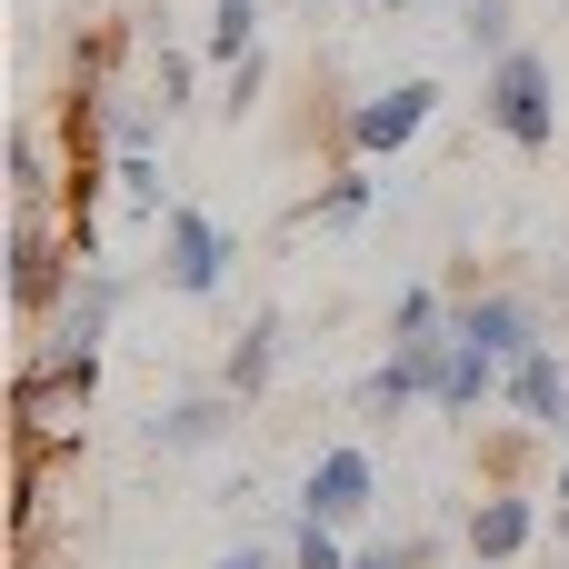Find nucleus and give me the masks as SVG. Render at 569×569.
Here are the masks:
<instances>
[{"instance_id": "2eb2a0df", "label": "nucleus", "mask_w": 569, "mask_h": 569, "mask_svg": "<svg viewBox=\"0 0 569 569\" xmlns=\"http://www.w3.org/2000/svg\"><path fill=\"white\" fill-rule=\"evenodd\" d=\"M420 340H450V290H400L390 300V350H420Z\"/></svg>"}, {"instance_id": "a211bd4d", "label": "nucleus", "mask_w": 569, "mask_h": 569, "mask_svg": "<svg viewBox=\"0 0 569 569\" xmlns=\"http://www.w3.org/2000/svg\"><path fill=\"white\" fill-rule=\"evenodd\" d=\"M110 180H120V200H130V210L170 220V190H160V160H150V150H120V160H110Z\"/></svg>"}, {"instance_id": "1a4fd4ad", "label": "nucleus", "mask_w": 569, "mask_h": 569, "mask_svg": "<svg viewBox=\"0 0 569 569\" xmlns=\"http://www.w3.org/2000/svg\"><path fill=\"white\" fill-rule=\"evenodd\" d=\"M460 540H470V560L510 569L520 550H530V540H540V500L500 480V490H480V500H470V520H460Z\"/></svg>"}, {"instance_id": "4be33fe9", "label": "nucleus", "mask_w": 569, "mask_h": 569, "mask_svg": "<svg viewBox=\"0 0 569 569\" xmlns=\"http://www.w3.org/2000/svg\"><path fill=\"white\" fill-rule=\"evenodd\" d=\"M150 100H160V120L190 110V50H160V60H150Z\"/></svg>"}, {"instance_id": "20e7f679", "label": "nucleus", "mask_w": 569, "mask_h": 569, "mask_svg": "<svg viewBox=\"0 0 569 569\" xmlns=\"http://www.w3.org/2000/svg\"><path fill=\"white\" fill-rule=\"evenodd\" d=\"M120 300H130V280H120L110 260H80V280H70V290L50 300V320H40V350H50V360H100Z\"/></svg>"}, {"instance_id": "7ed1b4c3", "label": "nucleus", "mask_w": 569, "mask_h": 569, "mask_svg": "<svg viewBox=\"0 0 569 569\" xmlns=\"http://www.w3.org/2000/svg\"><path fill=\"white\" fill-rule=\"evenodd\" d=\"M230 260H240V240H230L210 210L170 200V220H160V290H170V300H210V290L230 280Z\"/></svg>"}, {"instance_id": "f8f14e48", "label": "nucleus", "mask_w": 569, "mask_h": 569, "mask_svg": "<svg viewBox=\"0 0 569 569\" xmlns=\"http://www.w3.org/2000/svg\"><path fill=\"white\" fill-rule=\"evenodd\" d=\"M280 340H290V320H280V310H250L240 340H230V360H220V380H230L240 400H260V390L280 380Z\"/></svg>"}, {"instance_id": "423d86ee", "label": "nucleus", "mask_w": 569, "mask_h": 569, "mask_svg": "<svg viewBox=\"0 0 569 569\" xmlns=\"http://www.w3.org/2000/svg\"><path fill=\"white\" fill-rule=\"evenodd\" d=\"M430 110H440V80H400V90H370L360 110H340V140H350V160H390L430 130Z\"/></svg>"}, {"instance_id": "ddd939ff", "label": "nucleus", "mask_w": 569, "mask_h": 569, "mask_svg": "<svg viewBox=\"0 0 569 569\" xmlns=\"http://www.w3.org/2000/svg\"><path fill=\"white\" fill-rule=\"evenodd\" d=\"M10 210H60L70 220V170H50L40 130H10Z\"/></svg>"}, {"instance_id": "a878e982", "label": "nucleus", "mask_w": 569, "mask_h": 569, "mask_svg": "<svg viewBox=\"0 0 569 569\" xmlns=\"http://www.w3.org/2000/svg\"><path fill=\"white\" fill-rule=\"evenodd\" d=\"M550 569H569V560H550Z\"/></svg>"}, {"instance_id": "9d476101", "label": "nucleus", "mask_w": 569, "mask_h": 569, "mask_svg": "<svg viewBox=\"0 0 569 569\" xmlns=\"http://www.w3.org/2000/svg\"><path fill=\"white\" fill-rule=\"evenodd\" d=\"M500 400L520 410V430H550V440H569V360L540 340L530 360H510V380H500Z\"/></svg>"}, {"instance_id": "bb28decb", "label": "nucleus", "mask_w": 569, "mask_h": 569, "mask_svg": "<svg viewBox=\"0 0 569 569\" xmlns=\"http://www.w3.org/2000/svg\"><path fill=\"white\" fill-rule=\"evenodd\" d=\"M480 569H490V560H480Z\"/></svg>"}, {"instance_id": "4468645a", "label": "nucleus", "mask_w": 569, "mask_h": 569, "mask_svg": "<svg viewBox=\"0 0 569 569\" xmlns=\"http://www.w3.org/2000/svg\"><path fill=\"white\" fill-rule=\"evenodd\" d=\"M370 220V170L350 160V170H330L310 200H300V230H360Z\"/></svg>"}, {"instance_id": "b1692460", "label": "nucleus", "mask_w": 569, "mask_h": 569, "mask_svg": "<svg viewBox=\"0 0 569 569\" xmlns=\"http://www.w3.org/2000/svg\"><path fill=\"white\" fill-rule=\"evenodd\" d=\"M210 569H280V560H270V550H250V540H240V550H230V560H210Z\"/></svg>"}, {"instance_id": "6ab92c4d", "label": "nucleus", "mask_w": 569, "mask_h": 569, "mask_svg": "<svg viewBox=\"0 0 569 569\" xmlns=\"http://www.w3.org/2000/svg\"><path fill=\"white\" fill-rule=\"evenodd\" d=\"M410 400H420V390H410V370H400V360H380V370L350 390V410H360V420H400Z\"/></svg>"}, {"instance_id": "39448f33", "label": "nucleus", "mask_w": 569, "mask_h": 569, "mask_svg": "<svg viewBox=\"0 0 569 569\" xmlns=\"http://www.w3.org/2000/svg\"><path fill=\"white\" fill-rule=\"evenodd\" d=\"M450 330H460V340H480L500 370H510V360H530V350L550 340L530 290H480V280H470V290H450Z\"/></svg>"}, {"instance_id": "412c9836", "label": "nucleus", "mask_w": 569, "mask_h": 569, "mask_svg": "<svg viewBox=\"0 0 569 569\" xmlns=\"http://www.w3.org/2000/svg\"><path fill=\"white\" fill-rule=\"evenodd\" d=\"M440 560V540H370V550H350V569H430Z\"/></svg>"}, {"instance_id": "393cba45", "label": "nucleus", "mask_w": 569, "mask_h": 569, "mask_svg": "<svg viewBox=\"0 0 569 569\" xmlns=\"http://www.w3.org/2000/svg\"><path fill=\"white\" fill-rule=\"evenodd\" d=\"M560 550H569V500H560Z\"/></svg>"}, {"instance_id": "9b49d317", "label": "nucleus", "mask_w": 569, "mask_h": 569, "mask_svg": "<svg viewBox=\"0 0 569 569\" xmlns=\"http://www.w3.org/2000/svg\"><path fill=\"white\" fill-rule=\"evenodd\" d=\"M500 380H510V370H500V360H490L480 340H460V330H450V360H440V380H430V410L470 420L480 400H500Z\"/></svg>"}, {"instance_id": "6e6552de", "label": "nucleus", "mask_w": 569, "mask_h": 569, "mask_svg": "<svg viewBox=\"0 0 569 569\" xmlns=\"http://www.w3.org/2000/svg\"><path fill=\"white\" fill-rule=\"evenodd\" d=\"M370 490H380L370 450H360V440H340V450H320V460H310V480H300V520L350 530V520H370Z\"/></svg>"}, {"instance_id": "f03ea898", "label": "nucleus", "mask_w": 569, "mask_h": 569, "mask_svg": "<svg viewBox=\"0 0 569 569\" xmlns=\"http://www.w3.org/2000/svg\"><path fill=\"white\" fill-rule=\"evenodd\" d=\"M480 120H490L510 150H550V140H560L550 60H540V50H500V60H490V80H480Z\"/></svg>"}, {"instance_id": "f257e3e1", "label": "nucleus", "mask_w": 569, "mask_h": 569, "mask_svg": "<svg viewBox=\"0 0 569 569\" xmlns=\"http://www.w3.org/2000/svg\"><path fill=\"white\" fill-rule=\"evenodd\" d=\"M90 400H100V360H50V350H30L20 380H10V440H20V460L70 450L80 420H90Z\"/></svg>"}, {"instance_id": "f3484780", "label": "nucleus", "mask_w": 569, "mask_h": 569, "mask_svg": "<svg viewBox=\"0 0 569 569\" xmlns=\"http://www.w3.org/2000/svg\"><path fill=\"white\" fill-rule=\"evenodd\" d=\"M260 50V0H210V60H250Z\"/></svg>"}, {"instance_id": "5701e85b", "label": "nucleus", "mask_w": 569, "mask_h": 569, "mask_svg": "<svg viewBox=\"0 0 569 569\" xmlns=\"http://www.w3.org/2000/svg\"><path fill=\"white\" fill-rule=\"evenodd\" d=\"M260 80H270V60H260V50H250V60H230V110H250V100H260Z\"/></svg>"}, {"instance_id": "0eeeda50", "label": "nucleus", "mask_w": 569, "mask_h": 569, "mask_svg": "<svg viewBox=\"0 0 569 569\" xmlns=\"http://www.w3.org/2000/svg\"><path fill=\"white\" fill-rule=\"evenodd\" d=\"M240 410H250V400H240L230 380H220V390H180L170 410H150V420H140V440H150L160 460H200V450H220V440H230V420H240Z\"/></svg>"}, {"instance_id": "aec40b11", "label": "nucleus", "mask_w": 569, "mask_h": 569, "mask_svg": "<svg viewBox=\"0 0 569 569\" xmlns=\"http://www.w3.org/2000/svg\"><path fill=\"white\" fill-rule=\"evenodd\" d=\"M280 540H290V569H350V550H340V530H330V520H300V510H290V530H280Z\"/></svg>"}, {"instance_id": "dca6fc26", "label": "nucleus", "mask_w": 569, "mask_h": 569, "mask_svg": "<svg viewBox=\"0 0 569 569\" xmlns=\"http://www.w3.org/2000/svg\"><path fill=\"white\" fill-rule=\"evenodd\" d=\"M460 40H470L480 60L520 50V0H460Z\"/></svg>"}]
</instances>
